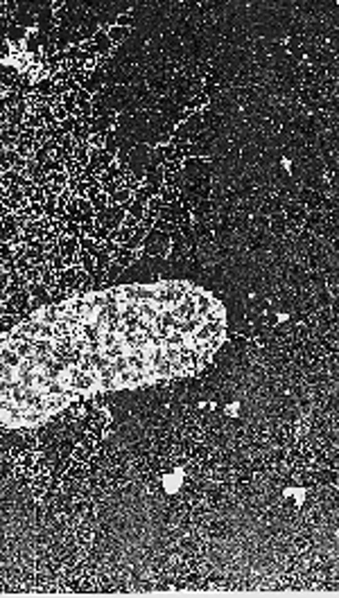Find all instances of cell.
I'll return each instance as SVG.
<instances>
[{
    "instance_id": "6da1fadb",
    "label": "cell",
    "mask_w": 339,
    "mask_h": 598,
    "mask_svg": "<svg viewBox=\"0 0 339 598\" xmlns=\"http://www.w3.org/2000/svg\"><path fill=\"white\" fill-rule=\"evenodd\" d=\"M226 334V314L192 282L82 293L0 337V427H32L72 400L201 370Z\"/></svg>"
}]
</instances>
